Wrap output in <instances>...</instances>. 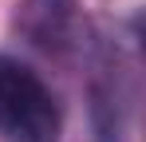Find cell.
<instances>
[{
	"mask_svg": "<svg viewBox=\"0 0 146 142\" xmlns=\"http://www.w3.org/2000/svg\"><path fill=\"white\" fill-rule=\"evenodd\" d=\"M59 103L36 71L0 55V134L8 142H55L59 138Z\"/></svg>",
	"mask_w": 146,
	"mask_h": 142,
	"instance_id": "1",
	"label": "cell"
},
{
	"mask_svg": "<svg viewBox=\"0 0 146 142\" xmlns=\"http://www.w3.org/2000/svg\"><path fill=\"white\" fill-rule=\"evenodd\" d=\"M16 28L28 36V44L44 47V51H71L79 40V4L75 0H24Z\"/></svg>",
	"mask_w": 146,
	"mask_h": 142,
	"instance_id": "2",
	"label": "cell"
}]
</instances>
